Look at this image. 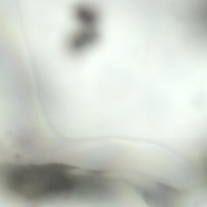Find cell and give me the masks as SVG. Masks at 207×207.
Wrapping results in <instances>:
<instances>
[{"mask_svg": "<svg viewBox=\"0 0 207 207\" xmlns=\"http://www.w3.org/2000/svg\"><path fill=\"white\" fill-rule=\"evenodd\" d=\"M137 124H138V123H137ZM139 126H140V125H139Z\"/></svg>", "mask_w": 207, "mask_h": 207, "instance_id": "1", "label": "cell"}]
</instances>
